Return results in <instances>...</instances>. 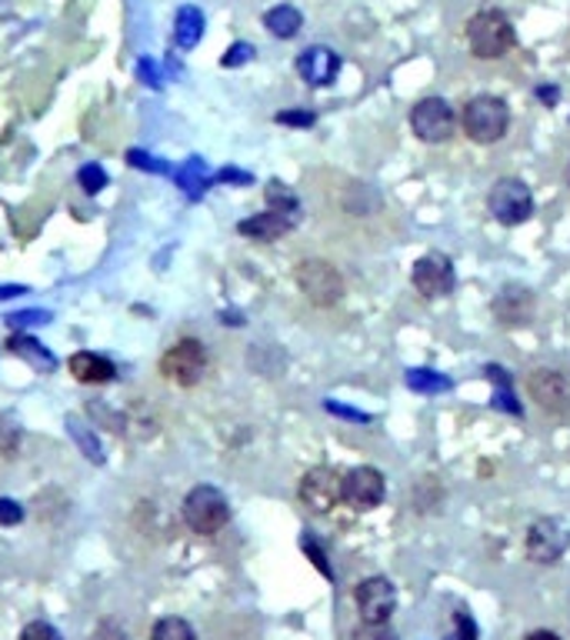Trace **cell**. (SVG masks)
Here are the masks:
<instances>
[{"instance_id":"cell-29","label":"cell","mask_w":570,"mask_h":640,"mask_svg":"<svg viewBox=\"0 0 570 640\" xmlns=\"http://www.w3.org/2000/svg\"><path fill=\"white\" fill-rule=\"evenodd\" d=\"M14 327H41V324H51L54 321V314L51 311H44V307H31V311H18V314H11L8 317Z\"/></svg>"},{"instance_id":"cell-31","label":"cell","mask_w":570,"mask_h":640,"mask_svg":"<svg viewBox=\"0 0 570 640\" xmlns=\"http://www.w3.org/2000/svg\"><path fill=\"white\" fill-rule=\"evenodd\" d=\"M137 74H140V81H144L150 91H160V87H163V74L157 71V64H154L150 57H140V61H137Z\"/></svg>"},{"instance_id":"cell-25","label":"cell","mask_w":570,"mask_h":640,"mask_svg":"<svg viewBox=\"0 0 570 640\" xmlns=\"http://www.w3.org/2000/svg\"><path fill=\"white\" fill-rule=\"evenodd\" d=\"M150 640H198V633H194V627H190L187 620H180V617H163V620L154 623Z\"/></svg>"},{"instance_id":"cell-10","label":"cell","mask_w":570,"mask_h":640,"mask_svg":"<svg viewBox=\"0 0 570 640\" xmlns=\"http://www.w3.org/2000/svg\"><path fill=\"white\" fill-rule=\"evenodd\" d=\"M384 474L377 468H353L340 478V501H347L353 511H373L384 501Z\"/></svg>"},{"instance_id":"cell-9","label":"cell","mask_w":570,"mask_h":640,"mask_svg":"<svg viewBox=\"0 0 570 640\" xmlns=\"http://www.w3.org/2000/svg\"><path fill=\"white\" fill-rule=\"evenodd\" d=\"M527 394L547 413H567L570 410V377L563 370H550V367L530 370Z\"/></svg>"},{"instance_id":"cell-3","label":"cell","mask_w":570,"mask_h":640,"mask_svg":"<svg viewBox=\"0 0 570 640\" xmlns=\"http://www.w3.org/2000/svg\"><path fill=\"white\" fill-rule=\"evenodd\" d=\"M183 521H187V527L194 531V534L211 537V534H218L221 527H228V521H231V504H228V497H224L218 487L201 484V487H194V491L183 497Z\"/></svg>"},{"instance_id":"cell-39","label":"cell","mask_w":570,"mask_h":640,"mask_svg":"<svg viewBox=\"0 0 570 640\" xmlns=\"http://www.w3.org/2000/svg\"><path fill=\"white\" fill-rule=\"evenodd\" d=\"M218 180H228V183H254V177L247 170H238V167H224L218 174Z\"/></svg>"},{"instance_id":"cell-16","label":"cell","mask_w":570,"mask_h":640,"mask_svg":"<svg viewBox=\"0 0 570 640\" xmlns=\"http://www.w3.org/2000/svg\"><path fill=\"white\" fill-rule=\"evenodd\" d=\"M297 224L294 213H284V210H264V213H254V218L241 221L238 224V234L251 238V241H281L284 234H291Z\"/></svg>"},{"instance_id":"cell-19","label":"cell","mask_w":570,"mask_h":640,"mask_svg":"<svg viewBox=\"0 0 570 640\" xmlns=\"http://www.w3.org/2000/svg\"><path fill=\"white\" fill-rule=\"evenodd\" d=\"M8 347H11L18 357H24L38 374H51V370L57 367V357H54L41 340H34L31 334H14V337L8 340Z\"/></svg>"},{"instance_id":"cell-1","label":"cell","mask_w":570,"mask_h":640,"mask_svg":"<svg viewBox=\"0 0 570 640\" xmlns=\"http://www.w3.org/2000/svg\"><path fill=\"white\" fill-rule=\"evenodd\" d=\"M517 34L514 24L507 21V14L500 11H477L467 21V48L474 57L481 61H500L507 51H514Z\"/></svg>"},{"instance_id":"cell-14","label":"cell","mask_w":570,"mask_h":640,"mask_svg":"<svg viewBox=\"0 0 570 640\" xmlns=\"http://www.w3.org/2000/svg\"><path fill=\"white\" fill-rule=\"evenodd\" d=\"M494 317L504 327H524L534 321V294L520 284H507L497 297H494Z\"/></svg>"},{"instance_id":"cell-22","label":"cell","mask_w":570,"mask_h":640,"mask_svg":"<svg viewBox=\"0 0 570 640\" xmlns=\"http://www.w3.org/2000/svg\"><path fill=\"white\" fill-rule=\"evenodd\" d=\"M67 434H71V441L81 448V454H84L91 464H97V468H101V464L107 461V458H104V448H101V441L94 438V431H91V427H87L81 417H74V413L67 417Z\"/></svg>"},{"instance_id":"cell-17","label":"cell","mask_w":570,"mask_h":640,"mask_svg":"<svg viewBox=\"0 0 570 640\" xmlns=\"http://www.w3.org/2000/svg\"><path fill=\"white\" fill-rule=\"evenodd\" d=\"M74 380L81 384H110L114 380V364L104 357V354H94V350H81L67 360Z\"/></svg>"},{"instance_id":"cell-24","label":"cell","mask_w":570,"mask_h":640,"mask_svg":"<svg viewBox=\"0 0 570 640\" xmlns=\"http://www.w3.org/2000/svg\"><path fill=\"white\" fill-rule=\"evenodd\" d=\"M487 377L497 384V390H494V407H500V410H507V413L520 417L524 410H520V403L514 400V390H510V377H507V370L490 364V367H487Z\"/></svg>"},{"instance_id":"cell-37","label":"cell","mask_w":570,"mask_h":640,"mask_svg":"<svg viewBox=\"0 0 570 640\" xmlns=\"http://www.w3.org/2000/svg\"><path fill=\"white\" fill-rule=\"evenodd\" d=\"M330 413H337V417H347V420H357V423H370V413H363V410H357V407H347V403H340V400H327L324 403Z\"/></svg>"},{"instance_id":"cell-4","label":"cell","mask_w":570,"mask_h":640,"mask_svg":"<svg viewBox=\"0 0 570 640\" xmlns=\"http://www.w3.org/2000/svg\"><path fill=\"white\" fill-rule=\"evenodd\" d=\"M294 281L300 287V294L314 304V307H334L344 297V277L330 261L320 258H307L294 267Z\"/></svg>"},{"instance_id":"cell-36","label":"cell","mask_w":570,"mask_h":640,"mask_svg":"<svg viewBox=\"0 0 570 640\" xmlns=\"http://www.w3.org/2000/svg\"><path fill=\"white\" fill-rule=\"evenodd\" d=\"M254 57V48L251 44H231V51L224 54V67H241V64H247Z\"/></svg>"},{"instance_id":"cell-42","label":"cell","mask_w":570,"mask_h":640,"mask_svg":"<svg viewBox=\"0 0 570 640\" xmlns=\"http://www.w3.org/2000/svg\"><path fill=\"white\" fill-rule=\"evenodd\" d=\"M537 97H540L543 104H550V107H553V104H557V97H560V91H557V87H537Z\"/></svg>"},{"instance_id":"cell-15","label":"cell","mask_w":570,"mask_h":640,"mask_svg":"<svg viewBox=\"0 0 570 640\" xmlns=\"http://www.w3.org/2000/svg\"><path fill=\"white\" fill-rule=\"evenodd\" d=\"M337 71H340V57H337L330 48H307V51L297 57V74H300V81L310 84V87H327V84H334Z\"/></svg>"},{"instance_id":"cell-11","label":"cell","mask_w":570,"mask_h":640,"mask_svg":"<svg viewBox=\"0 0 570 640\" xmlns=\"http://www.w3.org/2000/svg\"><path fill=\"white\" fill-rule=\"evenodd\" d=\"M398 607V590L388 577H367L357 587V610L363 623H388Z\"/></svg>"},{"instance_id":"cell-6","label":"cell","mask_w":570,"mask_h":640,"mask_svg":"<svg viewBox=\"0 0 570 640\" xmlns=\"http://www.w3.org/2000/svg\"><path fill=\"white\" fill-rule=\"evenodd\" d=\"M487 210L494 213V221H500L504 228H517L524 221H530L534 213V193L524 180L517 177H500L490 193H487Z\"/></svg>"},{"instance_id":"cell-18","label":"cell","mask_w":570,"mask_h":640,"mask_svg":"<svg viewBox=\"0 0 570 640\" xmlns=\"http://www.w3.org/2000/svg\"><path fill=\"white\" fill-rule=\"evenodd\" d=\"M201 38H204V14H201V8H194V4L180 8L177 18H173V41H177V48L190 51V48H198Z\"/></svg>"},{"instance_id":"cell-40","label":"cell","mask_w":570,"mask_h":640,"mask_svg":"<svg viewBox=\"0 0 570 640\" xmlns=\"http://www.w3.org/2000/svg\"><path fill=\"white\" fill-rule=\"evenodd\" d=\"M91 640H124V630L117 623H101Z\"/></svg>"},{"instance_id":"cell-7","label":"cell","mask_w":570,"mask_h":640,"mask_svg":"<svg viewBox=\"0 0 570 640\" xmlns=\"http://www.w3.org/2000/svg\"><path fill=\"white\" fill-rule=\"evenodd\" d=\"M454 127H457V117L444 97H424L411 111V130L424 144H447L454 137Z\"/></svg>"},{"instance_id":"cell-23","label":"cell","mask_w":570,"mask_h":640,"mask_svg":"<svg viewBox=\"0 0 570 640\" xmlns=\"http://www.w3.org/2000/svg\"><path fill=\"white\" fill-rule=\"evenodd\" d=\"M408 387L418 390V394H441V390H451V377H444L431 367H411L408 370Z\"/></svg>"},{"instance_id":"cell-13","label":"cell","mask_w":570,"mask_h":640,"mask_svg":"<svg viewBox=\"0 0 570 640\" xmlns=\"http://www.w3.org/2000/svg\"><path fill=\"white\" fill-rule=\"evenodd\" d=\"M300 501L314 514H330L340 504V474L330 468H310L300 478Z\"/></svg>"},{"instance_id":"cell-26","label":"cell","mask_w":570,"mask_h":640,"mask_svg":"<svg viewBox=\"0 0 570 640\" xmlns=\"http://www.w3.org/2000/svg\"><path fill=\"white\" fill-rule=\"evenodd\" d=\"M267 203H271V210L297 213V193H294V190H287L281 180H271V183H267Z\"/></svg>"},{"instance_id":"cell-35","label":"cell","mask_w":570,"mask_h":640,"mask_svg":"<svg viewBox=\"0 0 570 640\" xmlns=\"http://www.w3.org/2000/svg\"><path fill=\"white\" fill-rule=\"evenodd\" d=\"M353 640H398V637L388 630V623H363V627L353 633Z\"/></svg>"},{"instance_id":"cell-34","label":"cell","mask_w":570,"mask_h":640,"mask_svg":"<svg viewBox=\"0 0 570 640\" xmlns=\"http://www.w3.org/2000/svg\"><path fill=\"white\" fill-rule=\"evenodd\" d=\"M314 111H281L277 114V124L284 127H314Z\"/></svg>"},{"instance_id":"cell-30","label":"cell","mask_w":570,"mask_h":640,"mask_svg":"<svg viewBox=\"0 0 570 640\" xmlns=\"http://www.w3.org/2000/svg\"><path fill=\"white\" fill-rule=\"evenodd\" d=\"M447 640H477V623L471 620V613H464V610L454 613V633Z\"/></svg>"},{"instance_id":"cell-2","label":"cell","mask_w":570,"mask_h":640,"mask_svg":"<svg viewBox=\"0 0 570 640\" xmlns=\"http://www.w3.org/2000/svg\"><path fill=\"white\" fill-rule=\"evenodd\" d=\"M461 127L474 144H497V140H504V134L510 127V111L500 97L477 94L464 104Z\"/></svg>"},{"instance_id":"cell-43","label":"cell","mask_w":570,"mask_h":640,"mask_svg":"<svg viewBox=\"0 0 570 640\" xmlns=\"http://www.w3.org/2000/svg\"><path fill=\"white\" fill-rule=\"evenodd\" d=\"M524 640H560L557 633H550V630H534V633H527Z\"/></svg>"},{"instance_id":"cell-12","label":"cell","mask_w":570,"mask_h":640,"mask_svg":"<svg viewBox=\"0 0 570 640\" xmlns=\"http://www.w3.org/2000/svg\"><path fill=\"white\" fill-rule=\"evenodd\" d=\"M411 281L424 297H447L457 284V274H454V264L447 254H424L414 264Z\"/></svg>"},{"instance_id":"cell-32","label":"cell","mask_w":570,"mask_h":640,"mask_svg":"<svg viewBox=\"0 0 570 640\" xmlns=\"http://www.w3.org/2000/svg\"><path fill=\"white\" fill-rule=\"evenodd\" d=\"M24 521V507L11 497H0V527H14Z\"/></svg>"},{"instance_id":"cell-8","label":"cell","mask_w":570,"mask_h":640,"mask_svg":"<svg viewBox=\"0 0 570 640\" xmlns=\"http://www.w3.org/2000/svg\"><path fill=\"white\" fill-rule=\"evenodd\" d=\"M570 547V531L557 517H540L527 531V557L534 564H553L567 554Z\"/></svg>"},{"instance_id":"cell-44","label":"cell","mask_w":570,"mask_h":640,"mask_svg":"<svg viewBox=\"0 0 570 640\" xmlns=\"http://www.w3.org/2000/svg\"><path fill=\"white\" fill-rule=\"evenodd\" d=\"M567 180H570V170H567Z\"/></svg>"},{"instance_id":"cell-38","label":"cell","mask_w":570,"mask_h":640,"mask_svg":"<svg viewBox=\"0 0 570 640\" xmlns=\"http://www.w3.org/2000/svg\"><path fill=\"white\" fill-rule=\"evenodd\" d=\"M304 550H307V557L314 560V567H317L324 577H334V570H330V564H327V554L314 544V537H304Z\"/></svg>"},{"instance_id":"cell-33","label":"cell","mask_w":570,"mask_h":640,"mask_svg":"<svg viewBox=\"0 0 570 640\" xmlns=\"http://www.w3.org/2000/svg\"><path fill=\"white\" fill-rule=\"evenodd\" d=\"M21 640H61V633H57L51 623L34 620V623H28V627L21 630Z\"/></svg>"},{"instance_id":"cell-5","label":"cell","mask_w":570,"mask_h":640,"mask_svg":"<svg viewBox=\"0 0 570 640\" xmlns=\"http://www.w3.org/2000/svg\"><path fill=\"white\" fill-rule=\"evenodd\" d=\"M160 374L177 387H198L208 374V347L194 337L170 344L160 357Z\"/></svg>"},{"instance_id":"cell-27","label":"cell","mask_w":570,"mask_h":640,"mask_svg":"<svg viewBox=\"0 0 570 640\" xmlns=\"http://www.w3.org/2000/svg\"><path fill=\"white\" fill-rule=\"evenodd\" d=\"M77 183H81L87 193H101V190L107 187V170H104L101 164H84V167L77 170Z\"/></svg>"},{"instance_id":"cell-21","label":"cell","mask_w":570,"mask_h":640,"mask_svg":"<svg viewBox=\"0 0 570 640\" xmlns=\"http://www.w3.org/2000/svg\"><path fill=\"white\" fill-rule=\"evenodd\" d=\"M264 28H267L274 38L287 41V38H294V34L304 28V18H300V11H297V8H291V4H277V8H271V11L264 14Z\"/></svg>"},{"instance_id":"cell-41","label":"cell","mask_w":570,"mask_h":640,"mask_svg":"<svg viewBox=\"0 0 570 640\" xmlns=\"http://www.w3.org/2000/svg\"><path fill=\"white\" fill-rule=\"evenodd\" d=\"M21 294H28L24 284H0V301H11V297H21Z\"/></svg>"},{"instance_id":"cell-28","label":"cell","mask_w":570,"mask_h":640,"mask_svg":"<svg viewBox=\"0 0 570 640\" xmlns=\"http://www.w3.org/2000/svg\"><path fill=\"white\" fill-rule=\"evenodd\" d=\"M127 164L137 167V170H147V174H173L167 160H157L144 150H127Z\"/></svg>"},{"instance_id":"cell-20","label":"cell","mask_w":570,"mask_h":640,"mask_svg":"<svg viewBox=\"0 0 570 640\" xmlns=\"http://www.w3.org/2000/svg\"><path fill=\"white\" fill-rule=\"evenodd\" d=\"M177 187L187 193V197H204V190L211 187V170L201 157H190L180 170H177Z\"/></svg>"}]
</instances>
